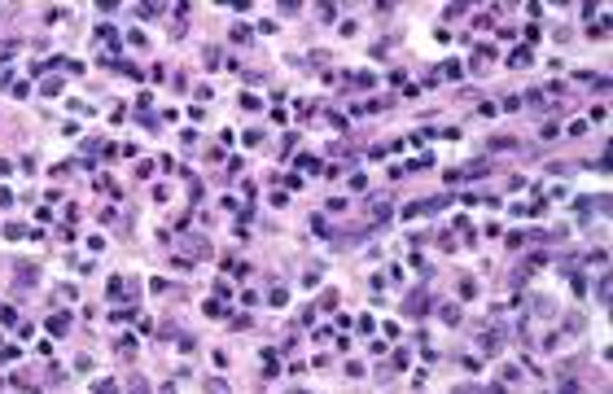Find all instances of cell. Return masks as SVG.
Segmentation results:
<instances>
[{
  "mask_svg": "<svg viewBox=\"0 0 613 394\" xmlns=\"http://www.w3.org/2000/svg\"><path fill=\"white\" fill-rule=\"evenodd\" d=\"M35 276H40V272H35L31 263H18V294H31V285H35Z\"/></svg>",
  "mask_w": 613,
  "mask_h": 394,
  "instance_id": "1",
  "label": "cell"
},
{
  "mask_svg": "<svg viewBox=\"0 0 613 394\" xmlns=\"http://www.w3.org/2000/svg\"><path fill=\"white\" fill-rule=\"evenodd\" d=\"M372 215H377V223H385V219H390V202H385V197H372Z\"/></svg>",
  "mask_w": 613,
  "mask_h": 394,
  "instance_id": "2",
  "label": "cell"
},
{
  "mask_svg": "<svg viewBox=\"0 0 613 394\" xmlns=\"http://www.w3.org/2000/svg\"><path fill=\"white\" fill-rule=\"evenodd\" d=\"M184 245H188V254H193V259H206V250H210V245H206L202 237H188Z\"/></svg>",
  "mask_w": 613,
  "mask_h": 394,
  "instance_id": "3",
  "label": "cell"
},
{
  "mask_svg": "<svg viewBox=\"0 0 613 394\" xmlns=\"http://www.w3.org/2000/svg\"><path fill=\"white\" fill-rule=\"evenodd\" d=\"M66 328H70V316H53L48 320V333H53V337H62Z\"/></svg>",
  "mask_w": 613,
  "mask_h": 394,
  "instance_id": "4",
  "label": "cell"
},
{
  "mask_svg": "<svg viewBox=\"0 0 613 394\" xmlns=\"http://www.w3.org/2000/svg\"><path fill=\"white\" fill-rule=\"evenodd\" d=\"M486 149H517V140H513V136H495Z\"/></svg>",
  "mask_w": 613,
  "mask_h": 394,
  "instance_id": "5",
  "label": "cell"
},
{
  "mask_svg": "<svg viewBox=\"0 0 613 394\" xmlns=\"http://www.w3.org/2000/svg\"><path fill=\"white\" fill-rule=\"evenodd\" d=\"M425 306H429L425 294H412V298H407V311H425Z\"/></svg>",
  "mask_w": 613,
  "mask_h": 394,
  "instance_id": "6",
  "label": "cell"
},
{
  "mask_svg": "<svg viewBox=\"0 0 613 394\" xmlns=\"http://www.w3.org/2000/svg\"><path fill=\"white\" fill-rule=\"evenodd\" d=\"M316 9H320V18H324V22L338 18V5H316Z\"/></svg>",
  "mask_w": 613,
  "mask_h": 394,
  "instance_id": "7",
  "label": "cell"
},
{
  "mask_svg": "<svg viewBox=\"0 0 613 394\" xmlns=\"http://www.w3.org/2000/svg\"><path fill=\"white\" fill-rule=\"evenodd\" d=\"M232 40H237V44H250V26H232Z\"/></svg>",
  "mask_w": 613,
  "mask_h": 394,
  "instance_id": "8",
  "label": "cell"
},
{
  "mask_svg": "<svg viewBox=\"0 0 613 394\" xmlns=\"http://www.w3.org/2000/svg\"><path fill=\"white\" fill-rule=\"evenodd\" d=\"M442 320H447V324H460V306H442Z\"/></svg>",
  "mask_w": 613,
  "mask_h": 394,
  "instance_id": "9",
  "label": "cell"
},
{
  "mask_svg": "<svg viewBox=\"0 0 613 394\" xmlns=\"http://www.w3.org/2000/svg\"><path fill=\"white\" fill-rule=\"evenodd\" d=\"M92 394H119V385H114V381H97V390H92Z\"/></svg>",
  "mask_w": 613,
  "mask_h": 394,
  "instance_id": "10",
  "label": "cell"
},
{
  "mask_svg": "<svg viewBox=\"0 0 613 394\" xmlns=\"http://www.w3.org/2000/svg\"><path fill=\"white\" fill-rule=\"evenodd\" d=\"M206 390L210 394H228V385H224V381H206Z\"/></svg>",
  "mask_w": 613,
  "mask_h": 394,
  "instance_id": "11",
  "label": "cell"
},
{
  "mask_svg": "<svg viewBox=\"0 0 613 394\" xmlns=\"http://www.w3.org/2000/svg\"><path fill=\"white\" fill-rule=\"evenodd\" d=\"M131 394H149V385H145V381H136V385H131Z\"/></svg>",
  "mask_w": 613,
  "mask_h": 394,
  "instance_id": "12",
  "label": "cell"
},
{
  "mask_svg": "<svg viewBox=\"0 0 613 394\" xmlns=\"http://www.w3.org/2000/svg\"><path fill=\"white\" fill-rule=\"evenodd\" d=\"M456 394H482V390H478V385H460Z\"/></svg>",
  "mask_w": 613,
  "mask_h": 394,
  "instance_id": "13",
  "label": "cell"
}]
</instances>
